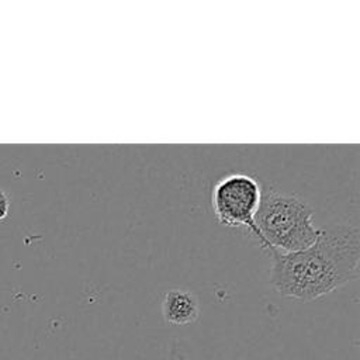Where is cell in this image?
I'll return each mask as SVG.
<instances>
[{"label":"cell","instance_id":"cell-5","mask_svg":"<svg viewBox=\"0 0 360 360\" xmlns=\"http://www.w3.org/2000/svg\"><path fill=\"white\" fill-rule=\"evenodd\" d=\"M8 208H10V200L8 195L0 188V221L6 219L8 215Z\"/></svg>","mask_w":360,"mask_h":360},{"label":"cell","instance_id":"cell-3","mask_svg":"<svg viewBox=\"0 0 360 360\" xmlns=\"http://www.w3.org/2000/svg\"><path fill=\"white\" fill-rule=\"evenodd\" d=\"M262 198V187L250 174L235 172L221 177L211 193L212 210L217 221L225 226H245L259 240L255 224Z\"/></svg>","mask_w":360,"mask_h":360},{"label":"cell","instance_id":"cell-2","mask_svg":"<svg viewBox=\"0 0 360 360\" xmlns=\"http://www.w3.org/2000/svg\"><path fill=\"white\" fill-rule=\"evenodd\" d=\"M255 224L260 246L284 253L307 249L319 235L312 208L298 197L276 190L262 191Z\"/></svg>","mask_w":360,"mask_h":360},{"label":"cell","instance_id":"cell-4","mask_svg":"<svg viewBox=\"0 0 360 360\" xmlns=\"http://www.w3.org/2000/svg\"><path fill=\"white\" fill-rule=\"evenodd\" d=\"M200 314L197 297L187 290H169L162 300V315L172 325H188L195 322Z\"/></svg>","mask_w":360,"mask_h":360},{"label":"cell","instance_id":"cell-1","mask_svg":"<svg viewBox=\"0 0 360 360\" xmlns=\"http://www.w3.org/2000/svg\"><path fill=\"white\" fill-rule=\"evenodd\" d=\"M270 253L271 285L284 297L312 301L357 277L360 232L352 225H330L321 228L307 249Z\"/></svg>","mask_w":360,"mask_h":360}]
</instances>
